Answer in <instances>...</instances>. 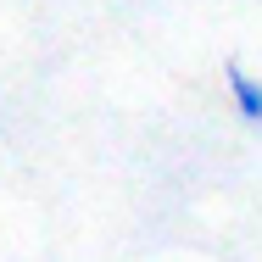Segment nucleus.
<instances>
[{
    "label": "nucleus",
    "mask_w": 262,
    "mask_h": 262,
    "mask_svg": "<svg viewBox=\"0 0 262 262\" xmlns=\"http://www.w3.org/2000/svg\"><path fill=\"white\" fill-rule=\"evenodd\" d=\"M223 84H229V95H234V112L262 128V78H251L240 61H223Z\"/></svg>",
    "instance_id": "f257e3e1"
}]
</instances>
